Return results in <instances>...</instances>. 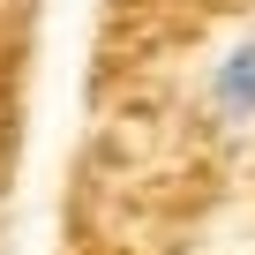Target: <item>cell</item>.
I'll return each mask as SVG.
<instances>
[{"label": "cell", "instance_id": "cell-1", "mask_svg": "<svg viewBox=\"0 0 255 255\" xmlns=\"http://www.w3.org/2000/svg\"><path fill=\"white\" fill-rule=\"evenodd\" d=\"M210 113L225 128H255V38L225 45L218 68H210Z\"/></svg>", "mask_w": 255, "mask_h": 255}]
</instances>
